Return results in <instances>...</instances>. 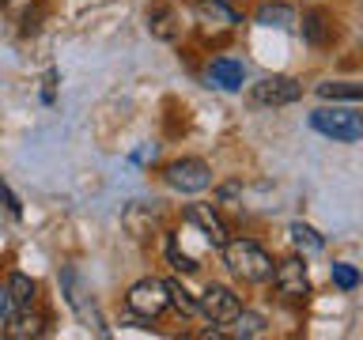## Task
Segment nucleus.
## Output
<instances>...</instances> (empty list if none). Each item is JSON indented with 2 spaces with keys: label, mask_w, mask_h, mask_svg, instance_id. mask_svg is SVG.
<instances>
[{
  "label": "nucleus",
  "mask_w": 363,
  "mask_h": 340,
  "mask_svg": "<svg viewBox=\"0 0 363 340\" xmlns=\"http://www.w3.org/2000/svg\"><path fill=\"white\" fill-rule=\"evenodd\" d=\"M4 322H8L4 329L8 340H34L45 333V317L38 310H30V306H16V314H8Z\"/></svg>",
  "instance_id": "nucleus-9"
},
{
  "label": "nucleus",
  "mask_w": 363,
  "mask_h": 340,
  "mask_svg": "<svg viewBox=\"0 0 363 340\" xmlns=\"http://www.w3.org/2000/svg\"><path fill=\"white\" fill-rule=\"evenodd\" d=\"M242 310V302H238V295L231 288H223V283H212V288H204V295L197 299V314H204L212 325H231V317Z\"/></svg>",
  "instance_id": "nucleus-5"
},
{
  "label": "nucleus",
  "mask_w": 363,
  "mask_h": 340,
  "mask_svg": "<svg viewBox=\"0 0 363 340\" xmlns=\"http://www.w3.org/2000/svg\"><path fill=\"white\" fill-rule=\"evenodd\" d=\"M272 283L284 299H306L311 295V276H306L303 257H288L280 265H272Z\"/></svg>",
  "instance_id": "nucleus-7"
},
{
  "label": "nucleus",
  "mask_w": 363,
  "mask_h": 340,
  "mask_svg": "<svg viewBox=\"0 0 363 340\" xmlns=\"http://www.w3.org/2000/svg\"><path fill=\"white\" fill-rule=\"evenodd\" d=\"M288 234H291V242L299 246V249H306V254H318L325 242H322V234L314 231V227H306V223H291L288 227Z\"/></svg>",
  "instance_id": "nucleus-17"
},
{
  "label": "nucleus",
  "mask_w": 363,
  "mask_h": 340,
  "mask_svg": "<svg viewBox=\"0 0 363 340\" xmlns=\"http://www.w3.org/2000/svg\"><path fill=\"white\" fill-rule=\"evenodd\" d=\"M231 325H235L238 336H261V333H265V317H261L257 310H238L231 317Z\"/></svg>",
  "instance_id": "nucleus-18"
},
{
  "label": "nucleus",
  "mask_w": 363,
  "mask_h": 340,
  "mask_svg": "<svg viewBox=\"0 0 363 340\" xmlns=\"http://www.w3.org/2000/svg\"><path fill=\"white\" fill-rule=\"evenodd\" d=\"M167 254H170V261H174L178 272H197V261H193L186 249L178 246V238H170V242H167Z\"/></svg>",
  "instance_id": "nucleus-22"
},
{
  "label": "nucleus",
  "mask_w": 363,
  "mask_h": 340,
  "mask_svg": "<svg viewBox=\"0 0 363 340\" xmlns=\"http://www.w3.org/2000/svg\"><path fill=\"white\" fill-rule=\"evenodd\" d=\"M0 200H4V204H8V212H11V215H19V200H16V197H11V189L4 186V181H0Z\"/></svg>",
  "instance_id": "nucleus-25"
},
{
  "label": "nucleus",
  "mask_w": 363,
  "mask_h": 340,
  "mask_svg": "<svg viewBox=\"0 0 363 340\" xmlns=\"http://www.w3.org/2000/svg\"><path fill=\"white\" fill-rule=\"evenodd\" d=\"M311 125L322 136H329V140H340V144H356L363 140V118H359V110H352V106H322V110H314L311 113Z\"/></svg>",
  "instance_id": "nucleus-2"
},
{
  "label": "nucleus",
  "mask_w": 363,
  "mask_h": 340,
  "mask_svg": "<svg viewBox=\"0 0 363 340\" xmlns=\"http://www.w3.org/2000/svg\"><path fill=\"white\" fill-rule=\"evenodd\" d=\"M197 23H201V30L204 34H220V30H231L238 16H235V8L231 4H223V0H197Z\"/></svg>",
  "instance_id": "nucleus-8"
},
{
  "label": "nucleus",
  "mask_w": 363,
  "mask_h": 340,
  "mask_svg": "<svg viewBox=\"0 0 363 340\" xmlns=\"http://www.w3.org/2000/svg\"><path fill=\"white\" fill-rule=\"evenodd\" d=\"M303 38L311 42V45H329V42H333V23H329V11H322V8L303 11Z\"/></svg>",
  "instance_id": "nucleus-12"
},
{
  "label": "nucleus",
  "mask_w": 363,
  "mask_h": 340,
  "mask_svg": "<svg viewBox=\"0 0 363 340\" xmlns=\"http://www.w3.org/2000/svg\"><path fill=\"white\" fill-rule=\"evenodd\" d=\"M329 276H333V283H337L340 291H356V288H359V272L352 268V265H345V261L329 265Z\"/></svg>",
  "instance_id": "nucleus-21"
},
{
  "label": "nucleus",
  "mask_w": 363,
  "mask_h": 340,
  "mask_svg": "<svg viewBox=\"0 0 363 340\" xmlns=\"http://www.w3.org/2000/svg\"><path fill=\"white\" fill-rule=\"evenodd\" d=\"M167 186L178 193H201L212 186V170L204 159H174L167 166Z\"/></svg>",
  "instance_id": "nucleus-4"
},
{
  "label": "nucleus",
  "mask_w": 363,
  "mask_h": 340,
  "mask_svg": "<svg viewBox=\"0 0 363 340\" xmlns=\"http://www.w3.org/2000/svg\"><path fill=\"white\" fill-rule=\"evenodd\" d=\"M186 220H189L193 227H201V234L208 238L212 246H223V242H227V223L220 220V212H216L212 204H189Z\"/></svg>",
  "instance_id": "nucleus-10"
},
{
  "label": "nucleus",
  "mask_w": 363,
  "mask_h": 340,
  "mask_svg": "<svg viewBox=\"0 0 363 340\" xmlns=\"http://www.w3.org/2000/svg\"><path fill=\"white\" fill-rule=\"evenodd\" d=\"M163 283H167V302L174 306L178 314H186V317H189V314H197V299H193V295L182 288L178 280H163Z\"/></svg>",
  "instance_id": "nucleus-16"
},
{
  "label": "nucleus",
  "mask_w": 363,
  "mask_h": 340,
  "mask_svg": "<svg viewBox=\"0 0 363 340\" xmlns=\"http://www.w3.org/2000/svg\"><path fill=\"white\" fill-rule=\"evenodd\" d=\"M299 95H303V87H299V79H291V76H265L261 84H254V91H250V98H254L257 106H291Z\"/></svg>",
  "instance_id": "nucleus-6"
},
{
  "label": "nucleus",
  "mask_w": 363,
  "mask_h": 340,
  "mask_svg": "<svg viewBox=\"0 0 363 340\" xmlns=\"http://www.w3.org/2000/svg\"><path fill=\"white\" fill-rule=\"evenodd\" d=\"M121 223L136 242H147V238L155 234V227H159V215L147 208V204H129V208L121 212Z\"/></svg>",
  "instance_id": "nucleus-11"
},
{
  "label": "nucleus",
  "mask_w": 363,
  "mask_h": 340,
  "mask_svg": "<svg viewBox=\"0 0 363 340\" xmlns=\"http://www.w3.org/2000/svg\"><path fill=\"white\" fill-rule=\"evenodd\" d=\"M238 193H242V186H238V181H227V186L220 189V204H231Z\"/></svg>",
  "instance_id": "nucleus-24"
},
{
  "label": "nucleus",
  "mask_w": 363,
  "mask_h": 340,
  "mask_svg": "<svg viewBox=\"0 0 363 340\" xmlns=\"http://www.w3.org/2000/svg\"><path fill=\"white\" fill-rule=\"evenodd\" d=\"M8 295H11V306H30V299H34V280L23 276V272H16V276L8 280Z\"/></svg>",
  "instance_id": "nucleus-20"
},
{
  "label": "nucleus",
  "mask_w": 363,
  "mask_h": 340,
  "mask_svg": "<svg viewBox=\"0 0 363 340\" xmlns=\"http://www.w3.org/2000/svg\"><path fill=\"white\" fill-rule=\"evenodd\" d=\"M291 19H295V11L284 8V4L257 8V23H261V27H291Z\"/></svg>",
  "instance_id": "nucleus-19"
},
{
  "label": "nucleus",
  "mask_w": 363,
  "mask_h": 340,
  "mask_svg": "<svg viewBox=\"0 0 363 340\" xmlns=\"http://www.w3.org/2000/svg\"><path fill=\"white\" fill-rule=\"evenodd\" d=\"M208 79L216 87H223V91H238V87H242V79H246V72H242V64H238V61H231V57H220V61H212Z\"/></svg>",
  "instance_id": "nucleus-14"
},
{
  "label": "nucleus",
  "mask_w": 363,
  "mask_h": 340,
  "mask_svg": "<svg viewBox=\"0 0 363 340\" xmlns=\"http://www.w3.org/2000/svg\"><path fill=\"white\" fill-rule=\"evenodd\" d=\"M147 30H152V38L159 42H170V38H178V30H182V19H178V11L174 8H152L147 11Z\"/></svg>",
  "instance_id": "nucleus-13"
},
{
  "label": "nucleus",
  "mask_w": 363,
  "mask_h": 340,
  "mask_svg": "<svg viewBox=\"0 0 363 340\" xmlns=\"http://www.w3.org/2000/svg\"><path fill=\"white\" fill-rule=\"evenodd\" d=\"M16 310V306H11V295H8V283H0V322H4V317Z\"/></svg>",
  "instance_id": "nucleus-23"
},
{
  "label": "nucleus",
  "mask_w": 363,
  "mask_h": 340,
  "mask_svg": "<svg viewBox=\"0 0 363 340\" xmlns=\"http://www.w3.org/2000/svg\"><path fill=\"white\" fill-rule=\"evenodd\" d=\"M220 249H223L227 268H231L238 280L261 283V280H269V276H272V257H269L257 242H250V238H227Z\"/></svg>",
  "instance_id": "nucleus-1"
},
{
  "label": "nucleus",
  "mask_w": 363,
  "mask_h": 340,
  "mask_svg": "<svg viewBox=\"0 0 363 340\" xmlns=\"http://www.w3.org/2000/svg\"><path fill=\"white\" fill-rule=\"evenodd\" d=\"M125 302H129V310L136 317H144V322H152V317H159L167 310V283L163 280H155V276H144V280H136L129 295H125Z\"/></svg>",
  "instance_id": "nucleus-3"
},
{
  "label": "nucleus",
  "mask_w": 363,
  "mask_h": 340,
  "mask_svg": "<svg viewBox=\"0 0 363 340\" xmlns=\"http://www.w3.org/2000/svg\"><path fill=\"white\" fill-rule=\"evenodd\" d=\"M318 95L325 102H359L363 98V84H352V79H325V84H318Z\"/></svg>",
  "instance_id": "nucleus-15"
},
{
  "label": "nucleus",
  "mask_w": 363,
  "mask_h": 340,
  "mask_svg": "<svg viewBox=\"0 0 363 340\" xmlns=\"http://www.w3.org/2000/svg\"><path fill=\"white\" fill-rule=\"evenodd\" d=\"M0 4H4V0H0Z\"/></svg>",
  "instance_id": "nucleus-26"
}]
</instances>
